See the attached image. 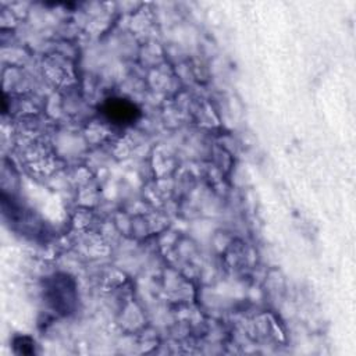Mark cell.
Segmentation results:
<instances>
[{
    "label": "cell",
    "instance_id": "cell-1",
    "mask_svg": "<svg viewBox=\"0 0 356 356\" xmlns=\"http://www.w3.org/2000/svg\"><path fill=\"white\" fill-rule=\"evenodd\" d=\"M43 299L46 305L61 316L71 314L78 303V292L74 278L57 273L44 280Z\"/></svg>",
    "mask_w": 356,
    "mask_h": 356
},
{
    "label": "cell",
    "instance_id": "cell-2",
    "mask_svg": "<svg viewBox=\"0 0 356 356\" xmlns=\"http://www.w3.org/2000/svg\"><path fill=\"white\" fill-rule=\"evenodd\" d=\"M100 111L110 124L120 127L132 125L140 117V110L132 102L122 97H110L104 100Z\"/></svg>",
    "mask_w": 356,
    "mask_h": 356
},
{
    "label": "cell",
    "instance_id": "cell-3",
    "mask_svg": "<svg viewBox=\"0 0 356 356\" xmlns=\"http://www.w3.org/2000/svg\"><path fill=\"white\" fill-rule=\"evenodd\" d=\"M14 348L18 353H22V355H28V353L35 352V343L28 337H17L14 339Z\"/></svg>",
    "mask_w": 356,
    "mask_h": 356
}]
</instances>
